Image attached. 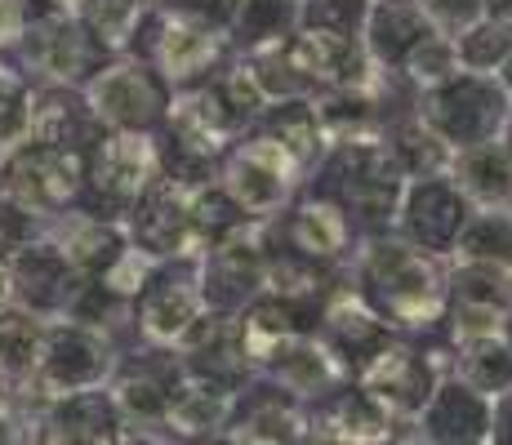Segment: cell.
I'll list each match as a JSON object with an SVG mask.
<instances>
[{
  "label": "cell",
  "instance_id": "f546056e",
  "mask_svg": "<svg viewBox=\"0 0 512 445\" xmlns=\"http://www.w3.org/2000/svg\"><path fill=\"white\" fill-rule=\"evenodd\" d=\"M299 27L303 0H236L223 32H228L232 54H263V49L290 45Z\"/></svg>",
  "mask_w": 512,
  "mask_h": 445
},
{
  "label": "cell",
  "instance_id": "7bdbcfd3",
  "mask_svg": "<svg viewBox=\"0 0 512 445\" xmlns=\"http://www.w3.org/2000/svg\"><path fill=\"white\" fill-rule=\"evenodd\" d=\"M165 5L183 9V14H201V18H210L214 27H228L236 0H165Z\"/></svg>",
  "mask_w": 512,
  "mask_h": 445
},
{
  "label": "cell",
  "instance_id": "b9f144b4",
  "mask_svg": "<svg viewBox=\"0 0 512 445\" xmlns=\"http://www.w3.org/2000/svg\"><path fill=\"white\" fill-rule=\"evenodd\" d=\"M486 445H512V392L490 401V437Z\"/></svg>",
  "mask_w": 512,
  "mask_h": 445
},
{
  "label": "cell",
  "instance_id": "ac0fdd59",
  "mask_svg": "<svg viewBox=\"0 0 512 445\" xmlns=\"http://www.w3.org/2000/svg\"><path fill=\"white\" fill-rule=\"evenodd\" d=\"M285 58H290V67L299 72V81L312 98L339 94V89H374L383 81L379 67L370 63L366 45H361V36H334L299 27V36L285 45Z\"/></svg>",
  "mask_w": 512,
  "mask_h": 445
},
{
  "label": "cell",
  "instance_id": "8d00e7d4",
  "mask_svg": "<svg viewBox=\"0 0 512 445\" xmlns=\"http://www.w3.org/2000/svg\"><path fill=\"white\" fill-rule=\"evenodd\" d=\"M459 383H468L472 392H481L486 401L504 397L512 392V348L499 339H481V343H468V348L455 352V365H450Z\"/></svg>",
  "mask_w": 512,
  "mask_h": 445
},
{
  "label": "cell",
  "instance_id": "681fc988",
  "mask_svg": "<svg viewBox=\"0 0 512 445\" xmlns=\"http://www.w3.org/2000/svg\"><path fill=\"white\" fill-rule=\"evenodd\" d=\"M508 143H512V125H508Z\"/></svg>",
  "mask_w": 512,
  "mask_h": 445
},
{
  "label": "cell",
  "instance_id": "ba28073f",
  "mask_svg": "<svg viewBox=\"0 0 512 445\" xmlns=\"http://www.w3.org/2000/svg\"><path fill=\"white\" fill-rule=\"evenodd\" d=\"M450 365H455V352H450L437 334H419V339L397 334V339L357 374V383L410 432V423H415L423 414V405L432 401V392H437V383L450 374Z\"/></svg>",
  "mask_w": 512,
  "mask_h": 445
},
{
  "label": "cell",
  "instance_id": "2e32d148",
  "mask_svg": "<svg viewBox=\"0 0 512 445\" xmlns=\"http://www.w3.org/2000/svg\"><path fill=\"white\" fill-rule=\"evenodd\" d=\"M468 214H472V205L464 201V192L455 187V178L450 174L410 178L392 232H397L401 241H410L415 250H423V254L450 259V250H455Z\"/></svg>",
  "mask_w": 512,
  "mask_h": 445
},
{
  "label": "cell",
  "instance_id": "7402d4cb",
  "mask_svg": "<svg viewBox=\"0 0 512 445\" xmlns=\"http://www.w3.org/2000/svg\"><path fill=\"white\" fill-rule=\"evenodd\" d=\"M125 236L134 250H143L147 259L170 263V259H201L192 241V219H187V187L156 178V187L125 214Z\"/></svg>",
  "mask_w": 512,
  "mask_h": 445
},
{
  "label": "cell",
  "instance_id": "3957f363",
  "mask_svg": "<svg viewBox=\"0 0 512 445\" xmlns=\"http://www.w3.org/2000/svg\"><path fill=\"white\" fill-rule=\"evenodd\" d=\"M130 54L152 63L156 76H161L174 94L210 85L214 76L232 63L228 32L214 27L210 18L183 14V9H174V5H156L152 14L143 18Z\"/></svg>",
  "mask_w": 512,
  "mask_h": 445
},
{
  "label": "cell",
  "instance_id": "7a4b0ae2",
  "mask_svg": "<svg viewBox=\"0 0 512 445\" xmlns=\"http://www.w3.org/2000/svg\"><path fill=\"white\" fill-rule=\"evenodd\" d=\"M406 170L392 156L388 138H339L326 147L321 165L312 170L308 187L321 196H330L334 205H343L361 236H383L392 232L401 210V196H406Z\"/></svg>",
  "mask_w": 512,
  "mask_h": 445
},
{
  "label": "cell",
  "instance_id": "603a6c76",
  "mask_svg": "<svg viewBox=\"0 0 512 445\" xmlns=\"http://www.w3.org/2000/svg\"><path fill=\"white\" fill-rule=\"evenodd\" d=\"M174 352H179V365L187 379L214 383V388H223V392H241L245 383L254 379V361H250V352H245L241 321H236V316L205 312L201 325H196Z\"/></svg>",
  "mask_w": 512,
  "mask_h": 445
},
{
  "label": "cell",
  "instance_id": "c3c4849f",
  "mask_svg": "<svg viewBox=\"0 0 512 445\" xmlns=\"http://www.w3.org/2000/svg\"><path fill=\"white\" fill-rule=\"evenodd\" d=\"M504 343L512 348V312H508V321H504Z\"/></svg>",
  "mask_w": 512,
  "mask_h": 445
},
{
  "label": "cell",
  "instance_id": "4fadbf2b",
  "mask_svg": "<svg viewBox=\"0 0 512 445\" xmlns=\"http://www.w3.org/2000/svg\"><path fill=\"white\" fill-rule=\"evenodd\" d=\"M205 294H201V259H170L156 263L139 299L130 303L134 339L147 348H179L187 334L201 325Z\"/></svg>",
  "mask_w": 512,
  "mask_h": 445
},
{
  "label": "cell",
  "instance_id": "cb8c5ba5",
  "mask_svg": "<svg viewBox=\"0 0 512 445\" xmlns=\"http://www.w3.org/2000/svg\"><path fill=\"white\" fill-rule=\"evenodd\" d=\"M308 423H312V441L321 445H383L397 432H406L357 379L339 383L330 397L308 405Z\"/></svg>",
  "mask_w": 512,
  "mask_h": 445
},
{
  "label": "cell",
  "instance_id": "e0dca14e",
  "mask_svg": "<svg viewBox=\"0 0 512 445\" xmlns=\"http://www.w3.org/2000/svg\"><path fill=\"white\" fill-rule=\"evenodd\" d=\"M223 437L236 445H303L312 437L308 401H299L281 383L254 374L232 397V414H228Z\"/></svg>",
  "mask_w": 512,
  "mask_h": 445
},
{
  "label": "cell",
  "instance_id": "30bf717a",
  "mask_svg": "<svg viewBox=\"0 0 512 445\" xmlns=\"http://www.w3.org/2000/svg\"><path fill=\"white\" fill-rule=\"evenodd\" d=\"M272 232V245L290 259L317 267V272H330V276H348L352 259H357L361 241L366 236L357 232V223L343 214V205H334L330 196L312 192L303 183V192L285 205V214L277 223H268Z\"/></svg>",
  "mask_w": 512,
  "mask_h": 445
},
{
  "label": "cell",
  "instance_id": "83f0119b",
  "mask_svg": "<svg viewBox=\"0 0 512 445\" xmlns=\"http://www.w3.org/2000/svg\"><path fill=\"white\" fill-rule=\"evenodd\" d=\"M27 138L58 152L85 156L103 138L98 130L85 89H63V85H32V107H27Z\"/></svg>",
  "mask_w": 512,
  "mask_h": 445
},
{
  "label": "cell",
  "instance_id": "e575fe53",
  "mask_svg": "<svg viewBox=\"0 0 512 445\" xmlns=\"http://www.w3.org/2000/svg\"><path fill=\"white\" fill-rule=\"evenodd\" d=\"M446 263L495 267L512 276V210H472Z\"/></svg>",
  "mask_w": 512,
  "mask_h": 445
},
{
  "label": "cell",
  "instance_id": "f907efd6",
  "mask_svg": "<svg viewBox=\"0 0 512 445\" xmlns=\"http://www.w3.org/2000/svg\"><path fill=\"white\" fill-rule=\"evenodd\" d=\"M0 161H5V147H0Z\"/></svg>",
  "mask_w": 512,
  "mask_h": 445
},
{
  "label": "cell",
  "instance_id": "bcb514c9",
  "mask_svg": "<svg viewBox=\"0 0 512 445\" xmlns=\"http://www.w3.org/2000/svg\"><path fill=\"white\" fill-rule=\"evenodd\" d=\"M14 308V276H9V259H0V312Z\"/></svg>",
  "mask_w": 512,
  "mask_h": 445
},
{
  "label": "cell",
  "instance_id": "4dcf8cb0",
  "mask_svg": "<svg viewBox=\"0 0 512 445\" xmlns=\"http://www.w3.org/2000/svg\"><path fill=\"white\" fill-rule=\"evenodd\" d=\"M450 178L472 210H512V143L499 138L472 152H455Z\"/></svg>",
  "mask_w": 512,
  "mask_h": 445
},
{
  "label": "cell",
  "instance_id": "74e56055",
  "mask_svg": "<svg viewBox=\"0 0 512 445\" xmlns=\"http://www.w3.org/2000/svg\"><path fill=\"white\" fill-rule=\"evenodd\" d=\"M455 49H459V67L464 72H477V76H499L504 63L512 58V27H499L490 18H477L468 23L464 32L455 36Z\"/></svg>",
  "mask_w": 512,
  "mask_h": 445
},
{
  "label": "cell",
  "instance_id": "5bb4252c",
  "mask_svg": "<svg viewBox=\"0 0 512 445\" xmlns=\"http://www.w3.org/2000/svg\"><path fill=\"white\" fill-rule=\"evenodd\" d=\"M179 379V352L147 348V343L125 348L112 383H107V397H112V410L125 423V432H165V410H170Z\"/></svg>",
  "mask_w": 512,
  "mask_h": 445
},
{
  "label": "cell",
  "instance_id": "f35d334b",
  "mask_svg": "<svg viewBox=\"0 0 512 445\" xmlns=\"http://www.w3.org/2000/svg\"><path fill=\"white\" fill-rule=\"evenodd\" d=\"M370 14V0H303V27L308 32L361 36Z\"/></svg>",
  "mask_w": 512,
  "mask_h": 445
},
{
  "label": "cell",
  "instance_id": "7dc6e473",
  "mask_svg": "<svg viewBox=\"0 0 512 445\" xmlns=\"http://www.w3.org/2000/svg\"><path fill=\"white\" fill-rule=\"evenodd\" d=\"M499 81H504V89H508V94H512V58H508V63H504V72H499Z\"/></svg>",
  "mask_w": 512,
  "mask_h": 445
},
{
  "label": "cell",
  "instance_id": "d6a6232c",
  "mask_svg": "<svg viewBox=\"0 0 512 445\" xmlns=\"http://www.w3.org/2000/svg\"><path fill=\"white\" fill-rule=\"evenodd\" d=\"M250 130H259V134H268L272 143H281L285 152L299 161V170L308 178H312V170L321 165V156H326V147H330V134H326V125H321L317 103H312V98L272 103L268 112L250 125Z\"/></svg>",
  "mask_w": 512,
  "mask_h": 445
},
{
  "label": "cell",
  "instance_id": "ee69618b",
  "mask_svg": "<svg viewBox=\"0 0 512 445\" xmlns=\"http://www.w3.org/2000/svg\"><path fill=\"white\" fill-rule=\"evenodd\" d=\"M481 18L499 27H512V0H481Z\"/></svg>",
  "mask_w": 512,
  "mask_h": 445
},
{
  "label": "cell",
  "instance_id": "4316f807",
  "mask_svg": "<svg viewBox=\"0 0 512 445\" xmlns=\"http://www.w3.org/2000/svg\"><path fill=\"white\" fill-rule=\"evenodd\" d=\"M410 437L419 445H486L490 437V401L459 383L455 374L437 383L432 401L410 423Z\"/></svg>",
  "mask_w": 512,
  "mask_h": 445
},
{
  "label": "cell",
  "instance_id": "d4e9b609",
  "mask_svg": "<svg viewBox=\"0 0 512 445\" xmlns=\"http://www.w3.org/2000/svg\"><path fill=\"white\" fill-rule=\"evenodd\" d=\"M437 32L441 27L423 14L419 0H370L366 27H361V45H366L370 63L379 67V76H401V67Z\"/></svg>",
  "mask_w": 512,
  "mask_h": 445
},
{
  "label": "cell",
  "instance_id": "836d02e7",
  "mask_svg": "<svg viewBox=\"0 0 512 445\" xmlns=\"http://www.w3.org/2000/svg\"><path fill=\"white\" fill-rule=\"evenodd\" d=\"M41 334H45V321H36V316L18 308L0 312V388L14 392L18 401H27V392H32Z\"/></svg>",
  "mask_w": 512,
  "mask_h": 445
},
{
  "label": "cell",
  "instance_id": "ffe728a7",
  "mask_svg": "<svg viewBox=\"0 0 512 445\" xmlns=\"http://www.w3.org/2000/svg\"><path fill=\"white\" fill-rule=\"evenodd\" d=\"M317 339L326 343V348L334 352V361L348 370V379H357L374 356L397 339V330H392V325L383 321L357 290H352L348 276H343V281L330 290L321 316H317Z\"/></svg>",
  "mask_w": 512,
  "mask_h": 445
},
{
  "label": "cell",
  "instance_id": "60d3db41",
  "mask_svg": "<svg viewBox=\"0 0 512 445\" xmlns=\"http://www.w3.org/2000/svg\"><path fill=\"white\" fill-rule=\"evenodd\" d=\"M36 9L32 0H0V58H9L18 49V41L27 36Z\"/></svg>",
  "mask_w": 512,
  "mask_h": 445
},
{
  "label": "cell",
  "instance_id": "7c38bea8",
  "mask_svg": "<svg viewBox=\"0 0 512 445\" xmlns=\"http://www.w3.org/2000/svg\"><path fill=\"white\" fill-rule=\"evenodd\" d=\"M18 63V72L32 85H63V89H85L103 72L107 54L103 45L85 32L81 18L72 14H36L27 36L9 54Z\"/></svg>",
  "mask_w": 512,
  "mask_h": 445
},
{
  "label": "cell",
  "instance_id": "1f68e13d",
  "mask_svg": "<svg viewBox=\"0 0 512 445\" xmlns=\"http://www.w3.org/2000/svg\"><path fill=\"white\" fill-rule=\"evenodd\" d=\"M232 397L236 392H223V388H214V383L187 379L183 374L170 397V410H165V437H174L183 445L223 437L228 414H232Z\"/></svg>",
  "mask_w": 512,
  "mask_h": 445
},
{
  "label": "cell",
  "instance_id": "ab89813d",
  "mask_svg": "<svg viewBox=\"0 0 512 445\" xmlns=\"http://www.w3.org/2000/svg\"><path fill=\"white\" fill-rule=\"evenodd\" d=\"M419 5L446 36H459L468 23L481 18V0H419Z\"/></svg>",
  "mask_w": 512,
  "mask_h": 445
},
{
  "label": "cell",
  "instance_id": "9a60e30c",
  "mask_svg": "<svg viewBox=\"0 0 512 445\" xmlns=\"http://www.w3.org/2000/svg\"><path fill=\"white\" fill-rule=\"evenodd\" d=\"M268 290V223H250L223 245L201 254L205 312L241 316Z\"/></svg>",
  "mask_w": 512,
  "mask_h": 445
},
{
  "label": "cell",
  "instance_id": "44dd1931",
  "mask_svg": "<svg viewBox=\"0 0 512 445\" xmlns=\"http://www.w3.org/2000/svg\"><path fill=\"white\" fill-rule=\"evenodd\" d=\"M121 437L125 423L107 388L27 405V445H121Z\"/></svg>",
  "mask_w": 512,
  "mask_h": 445
},
{
  "label": "cell",
  "instance_id": "f6af8a7d",
  "mask_svg": "<svg viewBox=\"0 0 512 445\" xmlns=\"http://www.w3.org/2000/svg\"><path fill=\"white\" fill-rule=\"evenodd\" d=\"M85 0H36V14H81Z\"/></svg>",
  "mask_w": 512,
  "mask_h": 445
},
{
  "label": "cell",
  "instance_id": "277c9868",
  "mask_svg": "<svg viewBox=\"0 0 512 445\" xmlns=\"http://www.w3.org/2000/svg\"><path fill=\"white\" fill-rule=\"evenodd\" d=\"M121 352H125L121 343H116L107 330L90 325V321H76V316L45 321L41 356H36V374H32L27 405L107 388L112 374H116V365H121Z\"/></svg>",
  "mask_w": 512,
  "mask_h": 445
},
{
  "label": "cell",
  "instance_id": "484cf974",
  "mask_svg": "<svg viewBox=\"0 0 512 445\" xmlns=\"http://www.w3.org/2000/svg\"><path fill=\"white\" fill-rule=\"evenodd\" d=\"M254 374L281 383L285 392H294V397L308 405H317L321 397H330L339 383H348V370L334 361V352L317 334H290V339H281L277 348L254 365Z\"/></svg>",
  "mask_w": 512,
  "mask_h": 445
},
{
  "label": "cell",
  "instance_id": "6da1fadb",
  "mask_svg": "<svg viewBox=\"0 0 512 445\" xmlns=\"http://www.w3.org/2000/svg\"><path fill=\"white\" fill-rule=\"evenodd\" d=\"M348 285L370 303L397 334H432L446 316L450 299V263L423 254L397 232L366 236L348 267Z\"/></svg>",
  "mask_w": 512,
  "mask_h": 445
},
{
  "label": "cell",
  "instance_id": "8992f818",
  "mask_svg": "<svg viewBox=\"0 0 512 445\" xmlns=\"http://www.w3.org/2000/svg\"><path fill=\"white\" fill-rule=\"evenodd\" d=\"M0 201H9L14 210L32 214L36 223H54L63 214L81 210L85 201V156L58 152L36 138L5 147L0 161Z\"/></svg>",
  "mask_w": 512,
  "mask_h": 445
},
{
  "label": "cell",
  "instance_id": "f1b7e54d",
  "mask_svg": "<svg viewBox=\"0 0 512 445\" xmlns=\"http://www.w3.org/2000/svg\"><path fill=\"white\" fill-rule=\"evenodd\" d=\"M45 236L67 254V263L81 272V281H98L125 250H130V236H125L121 219H107L94 210H72L63 219H54L45 227Z\"/></svg>",
  "mask_w": 512,
  "mask_h": 445
},
{
  "label": "cell",
  "instance_id": "8fae6325",
  "mask_svg": "<svg viewBox=\"0 0 512 445\" xmlns=\"http://www.w3.org/2000/svg\"><path fill=\"white\" fill-rule=\"evenodd\" d=\"M161 178L152 134H103L85 152V210L125 219Z\"/></svg>",
  "mask_w": 512,
  "mask_h": 445
},
{
  "label": "cell",
  "instance_id": "9c48e42d",
  "mask_svg": "<svg viewBox=\"0 0 512 445\" xmlns=\"http://www.w3.org/2000/svg\"><path fill=\"white\" fill-rule=\"evenodd\" d=\"M85 103H90L103 134H156L170 116L174 89L156 76L152 63L134 54H116L85 85Z\"/></svg>",
  "mask_w": 512,
  "mask_h": 445
},
{
  "label": "cell",
  "instance_id": "52a82bcc",
  "mask_svg": "<svg viewBox=\"0 0 512 445\" xmlns=\"http://www.w3.org/2000/svg\"><path fill=\"white\" fill-rule=\"evenodd\" d=\"M214 178H219V187L232 196L236 210L250 223H277L285 214V205L308 183L299 161L259 130H245L236 138L228 147V156L219 161V174Z\"/></svg>",
  "mask_w": 512,
  "mask_h": 445
},
{
  "label": "cell",
  "instance_id": "d590c367",
  "mask_svg": "<svg viewBox=\"0 0 512 445\" xmlns=\"http://www.w3.org/2000/svg\"><path fill=\"white\" fill-rule=\"evenodd\" d=\"M187 219H192L196 254L214 250V245H223L228 236L241 232V227H250V219L236 210V201L219 187V178L187 187Z\"/></svg>",
  "mask_w": 512,
  "mask_h": 445
},
{
  "label": "cell",
  "instance_id": "5b68a950",
  "mask_svg": "<svg viewBox=\"0 0 512 445\" xmlns=\"http://www.w3.org/2000/svg\"><path fill=\"white\" fill-rule=\"evenodd\" d=\"M415 116L450 152H472V147L508 138L512 94L499 76L459 72L455 81L428 89V94H415Z\"/></svg>",
  "mask_w": 512,
  "mask_h": 445
},
{
  "label": "cell",
  "instance_id": "d6986e66",
  "mask_svg": "<svg viewBox=\"0 0 512 445\" xmlns=\"http://www.w3.org/2000/svg\"><path fill=\"white\" fill-rule=\"evenodd\" d=\"M9 276H14V308L36 316V321L67 316L85 285L81 272L67 263V254L49 236H36L32 245L9 254Z\"/></svg>",
  "mask_w": 512,
  "mask_h": 445
}]
</instances>
